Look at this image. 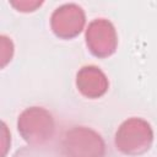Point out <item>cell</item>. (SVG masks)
<instances>
[{"instance_id":"cell-1","label":"cell","mask_w":157,"mask_h":157,"mask_svg":"<svg viewBox=\"0 0 157 157\" xmlns=\"http://www.w3.org/2000/svg\"><path fill=\"white\" fill-rule=\"evenodd\" d=\"M152 142L153 130L150 123L136 117L124 120L114 137L115 147L128 156H139L147 152Z\"/></svg>"},{"instance_id":"cell-2","label":"cell","mask_w":157,"mask_h":157,"mask_svg":"<svg viewBox=\"0 0 157 157\" xmlns=\"http://www.w3.org/2000/svg\"><path fill=\"white\" fill-rule=\"evenodd\" d=\"M61 157H105L102 136L87 126H72L60 142Z\"/></svg>"},{"instance_id":"cell-7","label":"cell","mask_w":157,"mask_h":157,"mask_svg":"<svg viewBox=\"0 0 157 157\" xmlns=\"http://www.w3.org/2000/svg\"><path fill=\"white\" fill-rule=\"evenodd\" d=\"M12 54H13L12 40L6 36H1V66L2 67L11 60Z\"/></svg>"},{"instance_id":"cell-6","label":"cell","mask_w":157,"mask_h":157,"mask_svg":"<svg viewBox=\"0 0 157 157\" xmlns=\"http://www.w3.org/2000/svg\"><path fill=\"white\" fill-rule=\"evenodd\" d=\"M76 87L82 96L96 99L105 94L109 82L105 74L98 66L86 65L76 74Z\"/></svg>"},{"instance_id":"cell-3","label":"cell","mask_w":157,"mask_h":157,"mask_svg":"<svg viewBox=\"0 0 157 157\" xmlns=\"http://www.w3.org/2000/svg\"><path fill=\"white\" fill-rule=\"evenodd\" d=\"M17 130L27 144L40 146L54 135V118L43 107H29L18 115Z\"/></svg>"},{"instance_id":"cell-5","label":"cell","mask_w":157,"mask_h":157,"mask_svg":"<svg viewBox=\"0 0 157 157\" xmlns=\"http://www.w3.org/2000/svg\"><path fill=\"white\" fill-rule=\"evenodd\" d=\"M86 23V15L81 6L74 2L56 7L50 16L53 33L61 39H71L81 33Z\"/></svg>"},{"instance_id":"cell-8","label":"cell","mask_w":157,"mask_h":157,"mask_svg":"<svg viewBox=\"0 0 157 157\" xmlns=\"http://www.w3.org/2000/svg\"><path fill=\"white\" fill-rule=\"evenodd\" d=\"M11 5L13 7H16L18 11L22 12H29V11H34L38 6L42 5V1H28V0H23V1H11Z\"/></svg>"},{"instance_id":"cell-4","label":"cell","mask_w":157,"mask_h":157,"mask_svg":"<svg viewBox=\"0 0 157 157\" xmlns=\"http://www.w3.org/2000/svg\"><path fill=\"white\" fill-rule=\"evenodd\" d=\"M88 50L97 58H108L115 53L118 36L115 27L107 18H96L90 22L85 33Z\"/></svg>"}]
</instances>
